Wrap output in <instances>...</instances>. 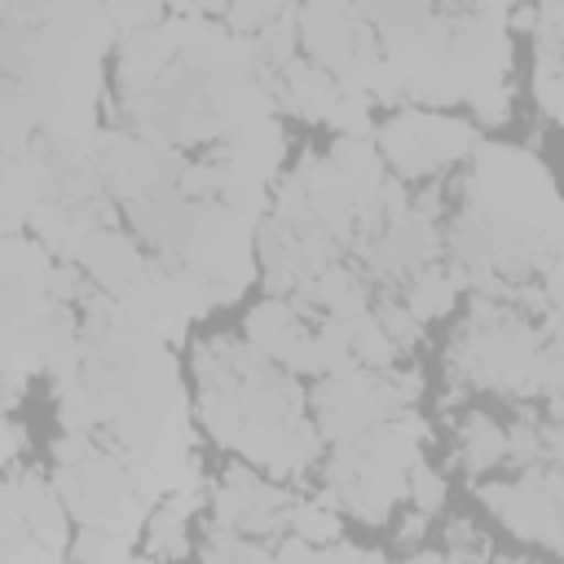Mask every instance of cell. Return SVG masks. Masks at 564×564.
Here are the masks:
<instances>
[{
	"label": "cell",
	"instance_id": "2",
	"mask_svg": "<svg viewBox=\"0 0 564 564\" xmlns=\"http://www.w3.org/2000/svg\"><path fill=\"white\" fill-rule=\"evenodd\" d=\"M300 22H304V40H308V48H313V57L322 62V66H344L348 57H352V48H357V9H344V4H308L304 13H300Z\"/></svg>",
	"mask_w": 564,
	"mask_h": 564
},
{
	"label": "cell",
	"instance_id": "3",
	"mask_svg": "<svg viewBox=\"0 0 564 564\" xmlns=\"http://www.w3.org/2000/svg\"><path fill=\"white\" fill-rule=\"evenodd\" d=\"M79 260H84V269H88L101 286H110L115 295H128V291L137 286V278L145 273L137 247H132L128 238L110 234V229H93V234L84 238V247H79Z\"/></svg>",
	"mask_w": 564,
	"mask_h": 564
},
{
	"label": "cell",
	"instance_id": "9",
	"mask_svg": "<svg viewBox=\"0 0 564 564\" xmlns=\"http://www.w3.org/2000/svg\"><path fill=\"white\" fill-rule=\"evenodd\" d=\"M348 330H352V352H357L370 370H379V366L392 361V339H388V330L379 326V317L366 313V317H357Z\"/></svg>",
	"mask_w": 564,
	"mask_h": 564
},
{
	"label": "cell",
	"instance_id": "12",
	"mask_svg": "<svg viewBox=\"0 0 564 564\" xmlns=\"http://www.w3.org/2000/svg\"><path fill=\"white\" fill-rule=\"evenodd\" d=\"M330 123H335L344 137L361 141V137L370 132V110H366V97H361V93H344V97L335 101V110H330Z\"/></svg>",
	"mask_w": 564,
	"mask_h": 564
},
{
	"label": "cell",
	"instance_id": "11",
	"mask_svg": "<svg viewBox=\"0 0 564 564\" xmlns=\"http://www.w3.org/2000/svg\"><path fill=\"white\" fill-rule=\"evenodd\" d=\"M295 22H300V13L295 9H282L264 31H260V57H269V62H291V48H295Z\"/></svg>",
	"mask_w": 564,
	"mask_h": 564
},
{
	"label": "cell",
	"instance_id": "1",
	"mask_svg": "<svg viewBox=\"0 0 564 564\" xmlns=\"http://www.w3.org/2000/svg\"><path fill=\"white\" fill-rule=\"evenodd\" d=\"M471 141L476 137L467 123L445 119V115H419V110H405L383 128V154L405 176H423V172L458 159Z\"/></svg>",
	"mask_w": 564,
	"mask_h": 564
},
{
	"label": "cell",
	"instance_id": "17",
	"mask_svg": "<svg viewBox=\"0 0 564 564\" xmlns=\"http://www.w3.org/2000/svg\"><path fill=\"white\" fill-rule=\"evenodd\" d=\"M53 454H57V463H62V467H84L97 449H93V441H88L84 432H66V436L57 441V449H53Z\"/></svg>",
	"mask_w": 564,
	"mask_h": 564
},
{
	"label": "cell",
	"instance_id": "19",
	"mask_svg": "<svg viewBox=\"0 0 564 564\" xmlns=\"http://www.w3.org/2000/svg\"><path fill=\"white\" fill-rule=\"evenodd\" d=\"M48 291H53V300H70V295H79V291H84V282H79V273H75V269H53Z\"/></svg>",
	"mask_w": 564,
	"mask_h": 564
},
{
	"label": "cell",
	"instance_id": "6",
	"mask_svg": "<svg viewBox=\"0 0 564 564\" xmlns=\"http://www.w3.org/2000/svg\"><path fill=\"white\" fill-rule=\"evenodd\" d=\"M507 454V436L489 423V419H471L467 427H463V463L471 467V471H480V467H489V463H498Z\"/></svg>",
	"mask_w": 564,
	"mask_h": 564
},
{
	"label": "cell",
	"instance_id": "4",
	"mask_svg": "<svg viewBox=\"0 0 564 564\" xmlns=\"http://www.w3.org/2000/svg\"><path fill=\"white\" fill-rule=\"evenodd\" d=\"M282 101L304 115V119H330L335 101H339V88L326 70L308 66V62H286L282 70Z\"/></svg>",
	"mask_w": 564,
	"mask_h": 564
},
{
	"label": "cell",
	"instance_id": "20",
	"mask_svg": "<svg viewBox=\"0 0 564 564\" xmlns=\"http://www.w3.org/2000/svg\"><path fill=\"white\" fill-rule=\"evenodd\" d=\"M546 300L564 313V247H560V256H555V264H551V278H546Z\"/></svg>",
	"mask_w": 564,
	"mask_h": 564
},
{
	"label": "cell",
	"instance_id": "5",
	"mask_svg": "<svg viewBox=\"0 0 564 564\" xmlns=\"http://www.w3.org/2000/svg\"><path fill=\"white\" fill-rule=\"evenodd\" d=\"M53 278V264L44 260V251L18 234L4 238V286H22V291H44Z\"/></svg>",
	"mask_w": 564,
	"mask_h": 564
},
{
	"label": "cell",
	"instance_id": "10",
	"mask_svg": "<svg viewBox=\"0 0 564 564\" xmlns=\"http://www.w3.org/2000/svg\"><path fill=\"white\" fill-rule=\"evenodd\" d=\"M291 529H295V538H304V542H335V538H339V520H335V511L322 507V502L295 507V511H291Z\"/></svg>",
	"mask_w": 564,
	"mask_h": 564
},
{
	"label": "cell",
	"instance_id": "21",
	"mask_svg": "<svg viewBox=\"0 0 564 564\" xmlns=\"http://www.w3.org/2000/svg\"><path fill=\"white\" fill-rule=\"evenodd\" d=\"M423 524H427V516H414V520H405V524H401V538H419V533H423Z\"/></svg>",
	"mask_w": 564,
	"mask_h": 564
},
{
	"label": "cell",
	"instance_id": "22",
	"mask_svg": "<svg viewBox=\"0 0 564 564\" xmlns=\"http://www.w3.org/2000/svg\"><path fill=\"white\" fill-rule=\"evenodd\" d=\"M128 564H154V560H128Z\"/></svg>",
	"mask_w": 564,
	"mask_h": 564
},
{
	"label": "cell",
	"instance_id": "7",
	"mask_svg": "<svg viewBox=\"0 0 564 564\" xmlns=\"http://www.w3.org/2000/svg\"><path fill=\"white\" fill-rule=\"evenodd\" d=\"M449 304H454V278H445V273H436V269L419 273L414 286H410V300H405V308H410L419 322L445 313Z\"/></svg>",
	"mask_w": 564,
	"mask_h": 564
},
{
	"label": "cell",
	"instance_id": "18",
	"mask_svg": "<svg viewBox=\"0 0 564 564\" xmlns=\"http://www.w3.org/2000/svg\"><path fill=\"white\" fill-rule=\"evenodd\" d=\"M507 449H511V458H516V463H533V458L542 454V436H538V432H533L529 423H520V427L511 432Z\"/></svg>",
	"mask_w": 564,
	"mask_h": 564
},
{
	"label": "cell",
	"instance_id": "8",
	"mask_svg": "<svg viewBox=\"0 0 564 564\" xmlns=\"http://www.w3.org/2000/svg\"><path fill=\"white\" fill-rule=\"evenodd\" d=\"M75 564H128V538H119L115 529L88 524L75 538Z\"/></svg>",
	"mask_w": 564,
	"mask_h": 564
},
{
	"label": "cell",
	"instance_id": "16",
	"mask_svg": "<svg viewBox=\"0 0 564 564\" xmlns=\"http://www.w3.org/2000/svg\"><path fill=\"white\" fill-rule=\"evenodd\" d=\"M507 101H511V97H507V88H502V84H494V88H485V93H476V97H471V106H476L480 123H507V115H511V110H507Z\"/></svg>",
	"mask_w": 564,
	"mask_h": 564
},
{
	"label": "cell",
	"instance_id": "15",
	"mask_svg": "<svg viewBox=\"0 0 564 564\" xmlns=\"http://www.w3.org/2000/svg\"><path fill=\"white\" fill-rule=\"evenodd\" d=\"M379 326L388 330V339H401V344L419 339V317H414L410 308H401V304H388V308L379 313Z\"/></svg>",
	"mask_w": 564,
	"mask_h": 564
},
{
	"label": "cell",
	"instance_id": "14",
	"mask_svg": "<svg viewBox=\"0 0 564 564\" xmlns=\"http://www.w3.org/2000/svg\"><path fill=\"white\" fill-rule=\"evenodd\" d=\"M410 494H414V502H419V507H423V516H427V511H436V507H441L445 485H441V476H436L432 467L414 463V467H410Z\"/></svg>",
	"mask_w": 564,
	"mask_h": 564
},
{
	"label": "cell",
	"instance_id": "13",
	"mask_svg": "<svg viewBox=\"0 0 564 564\" xmlns=\"http://www.w3.org/2000/svg\"><path fill=\"white\" fill-rule=\"evenodd\" d=\"M282 13V4H238V9H225L234 35H251V31H264L273 18Z\"/></svg>",
	"mask_w": 564,
	"mask_h": 564
}]
</instances>
